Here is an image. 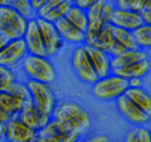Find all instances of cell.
Instances as JSON below:
<instances>
[{
    "label": "cell",
    "instance_id": "obj_1",
    "mask_svg": "<svg viewBox=\"0 0 151 142\" xmlns=\"http://www.w3.org/2000/svg\"><path fill=\"white\" fill-rule=\"evenodd\" d=\"M52 118L68 126L82 137L90 132L93 120L82 104L75 102H63L57 106Z\"/></svg>",
    "mask_w": 151,
    "mask_h": 142
},
{
    "label": "cell",
    "instance_id": "obj_2",
    "mask_svg": "<svg viewBox=\"0 0 151 142\" xmlns=\"http://www.w3.org/2000/svg\"><path fill=\"white\" fill-rule=\"evenodd\" d=\"M27 80L52 85L57 80V70L48 57L28 55L21 67Z\"/></svg>",
    "mask_w": 151,
    "mask_h": 142
},
{
    "label": "cell",
    "instance_id": "obj_3",
    "mask_svg": "<svg viewBox=\"0 0 151 142\" xmlns=\"http://www.w3.org/2000/svg\"><path fill=\"white\" fill-rule=\"evenodd\" d=\"M130 88L129 82L114 73L106 77L99 78L92 85L91 91L94 96L104 102L116 100L119 97L125 95Z\"/></svg>",
    "mask_w": 151,
    "mask_h": 142
},
{
    "label": "cell",
    "instance_id": "obj_4",
    "mask_svg": "<svg viewBox=\"0 0 151 142\" xmlns=\"http://www.w3.org/2000/svg\"><path fill=\"white\" fill-rule=\"evenodd\" d=\"M28 22L13 6H0V35L11 41L23 38Z\"/></svg>",
    "mask_w": 151,
    "mask_h": 142
},
{
    "label": "cell",
    "instance_id": "obj_5",
    "mask_svg": "<svg viewBox=\"0 0 151 142\" xmlns=\"http://www.w3.org/2000/svg\"><path fill=\"white\" fill-rule=\"evenodd\" d=\"M26 84L31 91L32 99L34 104L44 113L52 117L58 104H57L56 96H55L52 86L48 84L33 81V80H27Z\"/></svg>",
    "mask_w": 151,
    "mask_h": 142
},
{
    "label": "cell",
    "instance_id": "obj_6",
    "mask_svg": "<svg viewBox=\"0 0 151 142\" xmlns=\"http://www.w3.org/2000/svg\"><path fill=\"white\" fill-rule=\"evenodd\" d=\"M81 136L68 126L52 118L38 132V142H79Z\"/></svg>",
    "mask_w": 151,
    "mask_h": 142
},
{
    "label": "cell",
    "instance_id": "obj_7",
    "mask_svg": "<svg viewBox=\"0 0 151 142\" xmlns=\"http://www.w3.org/2000/svg\"><path fill=\"white\" fill-rule=\"evenodd\" d=\"M29 55L23 38L13 40L5 47L0 49V66L16 71L21 68L24 59Z\"/></svg>",
    "mask_w": 151,
    "mask_h": 142
},
{
    "label": "cell",
    "instance_id": "obj_8",
    "mask_svg": "<svg viewBox=\"0 0 151 142\" xmlns=\"http://www.w3.org/2000/svg\"><path fill=\"white\" fill-rule=\"evenodd\" d=\"M71 66L77 76L84 83L92 86L99 80L84 45L76 46L73 49L71 55Z\"/></svg>",
    "mask_w": 151,
    "mask_h": 142
},
{
    "label": "cell",
    "instance_id": "obj_9",
    "mask_svg": "<svg viewBox=\"0 0 151 142\" xmlns=\"http://www.w3.org/2000/svg\"><path fill=\"white\" fill-rule=\"evenodd\" d=\"M116 109L121 113V115L130 123L134 124L135 126H146L151 122L150 117L144 111H142L126 95L119 97L116 100Z\"/></svg>",
    "mask_w": 151,
    "mask_h": 142
},
{
    "label": "cell",
    "instance_id": "obj_10",
    "mask_svg": "<svg viewBox=\"0 0 151 142\" xmlns=\"http://www.w3.org/2000/svg\"><path fill=\"white\" fill-rule=\"evenodd\" d=\"M37 22L41 31L46 55L48 58H50L60 50V48L63 45V40H62L55 23L41 19V18H38Z\"/></svg>",
    "mask_w": 151,
    "mask_h": 142
},
{
    "label": "cell",
    "instance_id": "obj_11",
    "mask_svg": "<svg viewBox=\"0 0 151 142\" xmlns=\"http://www.w3.org/2000/svg\"><path fill=\"white\" fill-rule=\"evenodd\" d=\"M37 139L38 131L26 126L19 117H15L6 123L7 142H36Z\"/></svg>",
    "mask_w": 151,
    "mask_h": 142
},
{
    "label": "cell",
    "instance_id": "obj_12",
    "mask_svg": "<svg viewBox=\"0 0 151 142\" xmlns=\"http://www.w3.org/2000/svg\"><path fill=\"white\" fill-rule=\"evenodd\" d=\"M18 117L25 123L26 126L34 129L35 131H38V132L42 130L43 128H45L52 119V116L47 115L42 110L39 109L34 104L33 100L26 102L25 108L19 114Z\"/></svg>",
    "mask_w": 151,
    "mask_h": 142
},
{
    "label": "cell",
    "instance_id": "obj_13",
    "mask_svg": "<svg viewBox=\"0 0 151 142\" xmlns=\"http://www.w3.org/2000/svg\"><path fill=\"white\" fill-rule=\"evenodd\" d=\"M71 5L73 1L70 0H46L43 7L38 12V18L56 23L65 18Z\"/></svg>",
    "mask_w": 151,
    "mask_h": 142
},
{
    "label": "cell",
    "instance_id": "obj_14",
    "mask_svg": "<svg viewBox=\"0 0 151 142\" xmlns=\"http://www.w3.org/2000/svg\"><path fill=\"white\" fill-rule=\"evenodd\" d=\"M84 46L99 78L110 75L112 73V58L108 52L86 44H84Z\"/></svg>",
    "mask_w": 151,
    "mask_h": 142
},
{
    "label": "cell",
    "instance_id": "obj_15",
    "mask_svg": "<svg viewBox=\"0 0 151 142\" xmlns=\"http://www.w3.org/2000/svg\"><path fill=\"white\" fill-rule=\"evenodd\" d=\"M23 39L26 43L29 55H39V57H47L37 20H32V21L28 22L27 29H26V33L24 35Z\"/></svg>",
    "mask_w": 151,
    "mask_h": 142
},
{
    "label": "cell",
    "instance_id": "obj_16",
    "mask_svg": "<svg viewBox=\"0 0 151 142\" xmlns=\"http://www.w3.org/2000/svg\"><path fill=\"white\" fill-rule=\"evenodd\" d=\"M144 19L142 16V13H135L131 11H123L116 9V13L113 15L111 24L113 26L120 27V28L127 29L130 31H134L139 26L144 24Z\"/></svg>",
    "mask_w": 151,
    "mask_h": 142
},
{
    "label": "cell",
    "instance_id": "obj_17",
    "mask_svg": "<svg viewBox=\"0 0 151 142\" xmlns=\"http://www.w3.org/2000/svg\"><path fill=\"white\" fill-rule=\"evenodd\" d=\"M55 24L63 41H66L70 44H76L77 46L85 44V33L73 26L66 18L59 20Z\"/></svg>",
    "mask_w": 151,
    "mask_h": 142
},
{
    "label": "cell",
    "instance_id": "obj_18",
    "mask_svg": "<svg viewBox=\"0 0 151 142\" xmlns=\"http://www.w3.org/2000/svg\"><path fill=\"white\" fill-rule=\"evenodd\" d=\"M148 59H150V53L147 50L141 49V48L134 50H127L120 57L112 58V72L114 70L130 66L132 64Z\"/></svg>",
    "mask_w": 151,
    "mask_h": 142
},
{
    "label": "cell",
    "instance_id": "obj_19",
    "mask_svg": "<svg viewBox=\"0 0 151 142\" xmlns=\"http://www.w3.org/2000/svg\"><path fill=\"white\" fill-rule=\"evenodd\" d=\"M151 70V60H144L130 66L114 70L112 73L125 78L127 81L132 78H144Z\"/></svg>",
    "mask_w": 151,
    "mask_h": 142
},
{
    "label": "cell",
    "instance_id": "obj_20",
    "mask_svg": "<svg viewBox=\"0 0 151 142\" xmlns=\"http://www.w3.org/2000/svg\"><path fill=\"white\" fill-rule=\"evenodd\" d=\"M125 95L151 118V93L149 91L144 87L129 88Z\"/></svg>",
    "mask_w": 151,
    "mask_h": 142
},
{
    "label": "cell",
    "instance_id": "obj_21",
    "mask_svg": "<svg viewBox=\"0 0 151 142\" xmlns=\"http://www.w3.org/2000/svg\"><path fill=\"white\" fill-rule=\"evenodd\" d=\"M114 43H116V39L113 36V25L110 23L106 24L97 37L87 41L85 44L108 52L109 49L114 45Z\"/></svg>",
    "mask_w": 151,
    "mask_h": 142
},
{
    "label": "cell",
    "instance_id": "obj_22",
    "mask_svg": "<svg viewBox=\"0 0 151 142\" xmlns=\"http://www.w3.org/2000/svg\"><path fill=\"white\" fill-rule=\"evenodd\" d=\"M26 102L7 92H0V110L7 112L14 117L19 116L25 108Z\"/></svg>",
    "mask_w": 151,
    "mask_h": 142
},
{
    "label": "cell",
    "instance_id": "obj_23",
    "mask_svg": "<svg viewBox=\"0 0 151 142\" xmlns=\"http://www.w3.org/2000/svg\"><path fill=\"white\" fill-rule=\"evenodd\" d=\"M65 18L78 29H80L83 33H86L88 26H89V19H88L87 12L86 11L82 10V9H79L73 2L70 10L68 11Z\"/></svg>",
    "mask_w": 151,
    "mask_h": 142
},
{
    "label": "cell",
    "instance_id": "obj_24",
    "mask_svg": "<svg viewBox=\"0 0 151 142\" xmlns=\"http://www.w3.org/2000/svg\"><path fill=\"white\" fill-rule=\"evenodd\" d=\"M113 36H114V39H116V42L120 43L121 45L124 46L127 50L139 49L133 31L113 26Z\"/></svg>",
    "mask_w": 151,
    "mask_h": 142
},
{
    "label": "cell",
    "instance_id": "obj_25",
    "mask_svg": "<svg viewBox=\"0 0 151 142\" xmlns=\"http://www.w3.org/2000/svg\"><path fill=\"white\" fill-rule=\"evenodd\" d=\"M137 47L144 50L151 49V25L144 23L133 31Z\"/></svg>",
    "mask_w": 151,
    "mask_h": 142
},
{
    "label": "cell",
    "instance_id": "obj_26",
    "mask_svg": "<svg viewBox=\"0 0 151 142\" xmlns=\"http://www.w3.org/2000/svg\"><path fill=\"white\" fill-rule=\"evenodd\" d=\"M12 6L28 21L38 19V13L29 0H13Z\"/></svg>",
    "mask_w": 151,
    "mask_h": 142
},
{
    "label": "cell",
    "instance_id": "obj_27",
    "mask_svg": "<svg viewBox=\"0 0 151 142\" xmlns=\"http://www.w3.org/2000/svg\"><path fill=\"white\" fill-rule=\"evenodd\" d=\"M5 92L14 95V96L18 97V98L24 100V102H31V100H33L32 99L31 91L28 89V86L26 84V82H21V81L15 82Z\"/></svg>",
    "mask_w": 151,
    "mask_h": 142
},
{
    "label": "cell",
    "instance_id": "obj_28",
    "mask_svg": "<svg viewBox=\"0 0 151 142\" xmlns=\"http://www.w3.org/2000/svg\"><path fill=\"white\" fill-rule=\"evenodd\" d=\"M0 92H5L15 82L18 81L16 71L7 67L0 66Z\"/></svg>",
    "mask_w": 151,
    "mask_h": 142
},
{
    "label": "cell",
    "instance_id": "obj_29",
    "mask_svg": "<svg viewBox=\"0 0 151 142\" xmlns=\"http://www.w3.org/2000/svg\"><path fill=\"white\" fill-rule=\"evenodd\" d=\"M146 1L147 0H116L114 2L119 10L142 13L145 10Z\"/></svg>",
    "mask_w": 151,
    "mask_h": 142
},
{
    "label": "cell",
    "instance_id": "obj_30",
    "mask_svg": "<svg viewBox=\"0 0 151 142\" xmlns=\"http://www.w3.org/2000/svg\"><path fill=\"white\" fill-rule=\"evenodd\" d=\"M104 3H105V0H97V1H93L91 6L86 11V12H87L88 19H89V23L103 21V20H102V11H103Z\"/></svg>",
    "mask_w": 151,
    "mask_h": 142
},
{
    "label": "cell",
    "instance_id": "obj_31",
    "mask_svg": "<svg viewBox=\"0 0 151 142\" xmlns=\"http://www.w3.org/2000/svg\"><path fill=\"white\" fill-rule=\"evenodd\" d=\"M116 11V2L111 0H105L103 11H102V20L105 24H110L112 21L113 15Z\"/></svg>",
    "mask_w": 151,
    "mask_h": 142
},
{
    "label": "cell",
    "instance_id": "obj_32",
    "mask_svg": "<svg viewBox=\"0 0 151 142\" xmlns=\"http://www.w3.org/2000/svg\"><path fill=\"white\" fill-rule=\"evenodd\" d=\"M80 142H114V140L107 134H94V135L88 136L84 138Z\"/></svg>",
    "mask_w": 151,
    "mask_h": 142
},
{
    "label": "cell",
    "instance_id": "obj_33",
    "mask_svg": "<svg viewBox=\"0 0 151 142\" xmlns=\"http://www.w3.org/2000/svg\"><path fill=\"white\" fill-rule=\"evenodd\" d=\"M139 142H151V130L146 126H137Z\"/></svg>",
    "mask_w": 151,
    "mask_h": 142
},
{
    "label": "cell",
    "instance_id": "obj_34",
    "mask_svg": "<svg viewBox=\"0 0 151 142\" xmlns=\"http://www.w3.org/2000/svg\"><path fill=\"white\" fill-rule=\"evenodd\" d=\"M123 142H139V130H137V126L132 128L131 130H129L126 133L125 137Z\"/></svg>",
    "mask_w": 151,
    "mask_h": 142
},
{
    "label": "cell",
    "instance_id": "obj_35",
    "mask_svg": "<svg viewBox=\"0 0 151 142\" xmlns=\"http://www.w3.org/2000/svg\"><path fill=\"white\" fill-rule=\"evenodd\" d=\"M127 51V49H126L124 46H122L120 44V43H118L116 41V43H114V45L112 46V47L109 49L108 53L110 55L111 58H116V57H120V55H122L124 52Z\"/></svg>",
    "mask_w": 151,
    "mask_h": 142
},
{
    "label": "cell",
    "instance_id": "obj_36",
    "mask_svg": "<svg viewBox=\"0 0 151 142\" xmlns=\"http://www.w3.org/2000/svg\"><path fill=\"white\" fill-rule=\"evenodd\" d=\"M73 4H75L76 6H78L79 9L87 11L92 5L93 1H92V0H77V1H73Z\"/></svg>",
    "mask_w": 151,
    "mask_h": 142
},
{
    "label": "cell",
    "instance_id": "obj_37",
    "mask_svg": "<svg viewBox=\"0 0 151 142\" xmlns=\"http://www.w3.org/2000/svg\"><path fill=\"white\" fill-rule=\"evenodd\" d=\"M13 118H15V117L12 116L11 114L3 111V110H0V123H7L12 120Z\"/></svg>",
    "mask_w": 151,
    "mask_h": 142
},
{
    "label": "cell",
    "instance_id": "obj_38",
    "mask_svg": "<svg viewBox=\"0 0 151 142\" xmlns=\"http://www.w3.org/2000/svg\"><path fill=\"white\" fill-rule=\"evenodd\" d=\"M129 86L130 88H142L143 87V78H132L129 80Z\"/></svg>",
    "mask_w": 151,
    "mask_h": 142
},
{
    "label": "cell",
    "instance_id": "obj_39",
    "mask_svg": "<svg viewBox=\"0 0 151 142\" xmlns=\"http://www.w3.org/2000/svg\"><path fill=\"white\" fill-rule=\"evenodd\" d=\"M31 2H32V5H33V7L35 9L36 11H37V13H38L43 7V5L45 4L46 0H32Z\"/></svg>",
    "mask_w": 151,
    "mask_h": 142
},
{
    "label": "cell",
    "instance_id": "obj_40",
    "mask_svg": "<svg viewBox=\"0 0 151 142\" xmlns=\"http://www.w3.org/2000/svg\"><path fill=\"white\" fill-rule=\"evenodd\" d=\"M142 16H143V19H144L145 23L150 24V25H151V13L142 12Z\"/></svg>",
    "mask_w": 151,
    "mask_h": 142
},
{
    "label": "cell",
    "instance_id": "obj_41",
    "mask_svg": "<svg viewBox=\"0 0 151 142\" xmlns=\"http://www.w3.org/2000/svg\"><path fill=\"white\" fill-rule=\"evenodd\" d=\"M13 0H2L0 1V6H12Z\"/></svg>",
    "mask_w": 151,
    "mask_h": 142
},
{
    "label": "cell",
    "instance_id": "obj_42",
    "mask_svg": "<svg viewBox=\"0 0 151 142\" xmlns=\"http://www.w3.org/2000/svg\"><path fill=\"white\" fill-rule=\"evenodd\" d=\"M143 12H148L151 13V0H147L146 5H145V10Z\"/></svg>",
    "mask_w": 151,
    "mask_h": 142
},
{
    "label": "cell",
    "instance_id": "obj_43",
    "mask_svg": "<svg viewBox=\"0 0 151 142\" xmlns=\"http://www.w3.org/2000/svg\"><path fill=\"white\" fill-rule=\"evenodd\" d=\"M36 142H38V141H36Z\"/></svg>",
    "mask_w": 151,
    "mask_h": 142
}]
</instances>
